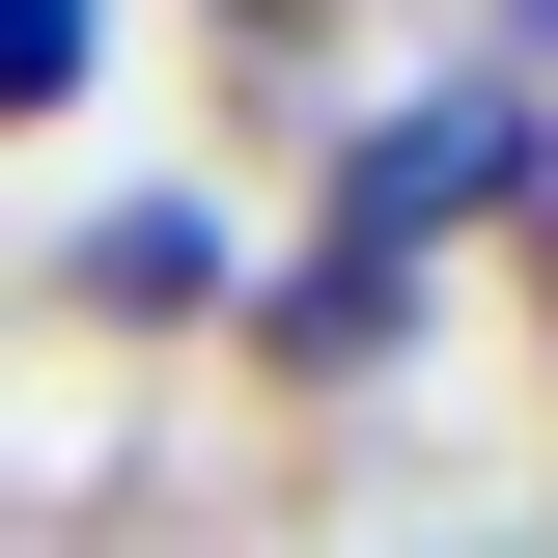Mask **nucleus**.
Listing matches in <instances>:
<instances>
[{
  "mask_svg": "<svg viewBox=\"0 0 558 558\" xmlns=\"http://www.w3.org/2000/svg\"><path fill=\"white\" fill-rule=\"evenodd\" d=\"M84 307H223V223L196 196H112V223H84Z\"/></svg>",
  "mask_w": 558,
  "mask_h": 558,
  "instance_id": "2",
  "label": "nucleus"
},
{
  "mask_svg": "<svg viewBox=\"0 0 558 558\" xmlns=\"http://www.w3.org/2000/svg\"><path fill=\"white\" fill-rule=\"evenodd\" d=\"M84 84V0H0V112H57Z\"/></svg>",
  "mask_w": 558,
  "mask_h": 558,
  "instance_id": "3",
  "label": "nucleus"
},
{
  "mask_svg": "<svg viewBox=\"0 0 558 558\" xmlns=\"http://www.w3.org/2000/svg\"><path fill=\"white\" fill-rule=\"evenodd\" d=\"M502 168H531V112H502V84H418V112L363 140V196H336V252H363V279H418V223H475Z\"/></svg>",
  "mask_w": 558,
  "mask_h": 558,
  "instance_id": "1",
  "label": "nucleus"
}]
</instances>
